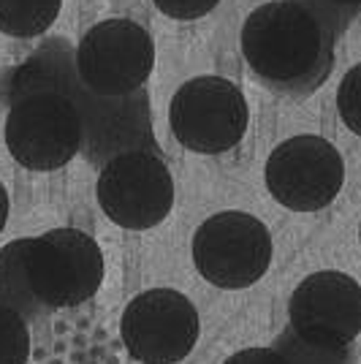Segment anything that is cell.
<instances>
[{
	"mask_svg": "<svg viewBox=\"0 0 361 364\" xmlns=\"http://www.w3.org/2000/svg\"><path fill=\"white\" fill-rule=\"evenodd\" d=\"M0 283L33 321L92 299L104 283V253L82 228H52L0 250Z\"/></svg>",
	"mask_w": 361,
	"mask_h": 364,
	"instance_id": "4",
	"label": "cell"
},
{
	"mask_svg": "<svg viewBox=\"0 0 361 364\" xmlns=\"http://www.w3.org/2000/svg\"><path fill=\"white\" fill-rule=\"evenodd\" d=\"M266 191L277 204L293 213H318L340 196L345 164L340 150L318 134L280 141L266 158Z\"/></svg>",
	"mask_w": 361,
	"mask_h": 364,
	"instance_id": "8",
	"label": "cell"
},
{
	"mask_svg": "<svg viewBox=\"0 0 361 364\" xmlns=\"http://www.w3.org/2000/svg\"><path fill=\"white\" fill-rule=\"evenodd\" d=\"M6 220H9V191L0 182V231L6 228Z\"/></svg>",
	"mask_w": 361,
	"mask_h": 364,
	"instance_id": "17",
	"label": "cell"
},
{
	"mask_svg": "<svg viewBox=\"0 0 361 364\" xmlns=\"http://www.w3.org/2000/svg\"><path fill=\"white\" fill-rule=\"evenodd\" d=\"M247 101L226 76L188 79L168 104V125L174 139L185 150L198 155L234 150L247 134Z\"/></svg>",
	"mask_w": 361,
	"mask_h": 364,
	"instance_id": "7",
	"label": "cell"
},
{
	"mask_svg": "<svg viewBox=\"0 0 361 364\" xmlns=\"http://www.w3.org/2000/svg\"><path fill=\"white\" fill-rule=\"evenodd\" d=\"M288 329L320 348H353L361 334V286L345 272H313L288 302Z\"/></svg>",
	"mask_w": 361,
	"mask_h": 364,
	"instance_id": "10",
	"label": "cell"
},
{
	"mask_svg": "<svg viewBox=\"0 0 361 364\" xmlns=\"http://www.w3.org/2000/svg\"><path fill=\"white\" fill-rule=\"evenodd\" d=\"M152 3L166 16L188 22V19H201V16H207L210 11H215L220 0H152Z\"/></svg>",
	"mask_w": 361,
	"mask_h": 364,
	"instance_id": "15",
	"label": "cell"
},
{
	"mask_svg": "<svg viewBox=\"0 0 361 364\" xmlns=\"http://www.w3.org/2000/svg\"><path fill=\"white\" fill-rule=\"evenodd\" d=\"M63 0H0V33L14 38L41 36L55 25Z\"/></svg>",
	"mask_w": 361,
	"mask_h": 364,
	"instance_id": "12",
	"label": "cell"
},
{
	"mask_svg": "<svg viewBox=\"0 0 361 364\" xmlns=\"http://www.w3.org/2000/svg\"><path fill=\"white\" fill-rule=\"evenodd\" d=\"M31 318L25 307L0 283V364H28Z\"/></svg>",
	"mask_w": 361,
	"mask_h": 364,
	"instance_id": "13",
	"label": "cell"
},
{
	"mask_svg": "<svg viewBox=\"0 0 361 364\" xmlns=\"http://www.w3.org/2000/svg\"><path fill=\"white\" fill-rule=\"evenodd\" d=\"M359 245H361V223H359Z\"/></svg>",
	"mask_w": 361,
	"mask_h": 364,
	"instance_id": "18",
	"label": "cell"
},
{
	"mask_svg": "<svg viewBox=\"0 0 361 364\" xmlns=\"http://www.w3.org/2000/svg\"><path fill=\"white\" fill-rule=\"evenodd\" d=\"M95 196L104 215L128 231L161 226L174 207V180L155 147H128L106 158Z\"/></svg>",
	"mask_w": 361,
	"mask_h": 364,
	"instance_id": "5",
	"label": "cell"
},
{
	"mask_svg": "<svg viewBox=\"0 0 361 364\" xmlns=\"http://www.w3.org/2000/svg\"><path fill=\"white\" fill-rule=\"evenodd\" d=\"M337 112L347 125V131L361 136V63L343 76L337 87Z\"/></svg>",
	"mask_w": 361,
	"mask_h": 364,
	"instance_id": "14",
	"label": "cell"
},
{
	"mask_svg": "<svg viewBox=\"0 0 361 364\" xmlns=\"http://www.w3.org/2000/svg\"><path fill=\"white\" fill-rule=\"evenodd\" d=\"M340 33V19L320 0H271L244 19L239 44L266 87L307 98L329 79Z\"/></svg>",
	"mask_w": 361,
	"mask_h": 364,
	"instance_id": "2",
	"label": "cell"
},
{
	"mask_svg": "<svg viewBox=\"0 0 361 364\" xmlns=\"http://www.w3.org/2000/svg\"><path fill=\"white\" fill-rule=\"evenodd\" d=\"M190 256L196 272L215 289H250L269 269L271 234L256 215L226 210L196 228Z\"/></svg>",
	"mask_w": 361,
	"mask_h": 364,
	"instance_id": "6",
	"label": "cell"
},
{
	"mask_svg": "<svg viewBox=\"0 0 361 364\" xmlns=\"http://www.w3.org/2000/svg\"><path fill=\"white\" fill-rule=\"evenodd\" d=\"M11 107L6 117V147L16 164L31 171L68 166L76 152L92 141V155L106 147V158L120 144L104 114L79 85L74 52L63 41L38 49L11 79Z\"/></svg>",
	"mask_w": 361,
	"mask_h": 364,
	"instance_id": "1",
	"label": "cell"
},
{
	"mask_svg": "<svg viewBox=\"0 0 361 364\" xmlns=\"http://www.w3.org/2000/svg\"><path fill=\"white\" fill-rule=\"evenodd\" d=\"M331 14L340 19V25L345 28L356 16H361V0H320Z\"/></svg>",
	"mask_w": 361,
	"mask_h": 364,
	"instance_id": "16",
	"label": "cell"
},
{
	"mask_svg": "<svg viewBox=\"0 0 361 364\" xmlns=\"http://www.w3.org/2000/svg\"><path fill=\"white\" fill-rule=\"evenodd\" d=\"M155 68V41L134 19H104L82 36L74 49V71L79 85L87 90L92 104L104 114L106 125L117 139L120 150H128L117 128L141 147H155L147 117L134 114L136 107H147L144 85Z\"/></svg>",
	"mask_w": 361,
	"mask_h": 364,
	"instance_id": "3",
	"label": "cell"
},
{
	"mask_svg": "<svg viewBox=\"0 0 361 364\" xmlns=\"http://www.w3.org/2000/svg\"><path fill=\"white\" fill-rule=\"evenodd\" d=\"M120 334L141 364H177L196 348L201 318L196 304L174 289L141 291L125 304Z\"/></svg>",
	"mask_w": 361,
	"mask_h": 364,
	"instance_id": "9",
	"label": "cell"
},
{
	"mask_svg": "<svg viewBox=\"0 0 361 364\" xmlns=\"http://www.w3.org/2000/svg\"><path fill=\"white\" fill-rule=\"evenodd\" d=\"M356 362V350L353 348H320L299 340L296 334L288 329L280 334L271 346L261 348H242L231 353L223 364H353Z\"/></svg>",
	"mask_w": 361,
	"mask_h": 364,
	"instance_id": "11",
	"label": "cell"
}]
</instances>
